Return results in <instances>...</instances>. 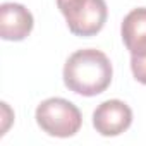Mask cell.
<instances>
[{"label":"cell","mask_w":146,"mask_h":146,"mask_svg":"<svg viewBox=\"0 0 146 146\" xmlns=\"http://www.w3.org/2000/svg\"><path fill=\"white\" fill-rule=\"evenodd\" d=\"M107 16H108V9L105 0H88V4L79 12L65 19V23L72 35L90 38L103 29L107 23Z\"/></svg>","instance_id":"5b68a950"},{"label":"cell","mask_w":146,"mask_h":146,"mask_svg":"<svg viewBox=\"0 0 146 146\" xmlns=\"http://www.w3.org/2000/svg\"><path fill=\"white\" fill-rule=\"evenodd\" d=\"M131 69L136 81L141 84H146V55L143 57H132L131 55Z\"/></svg>","instance_id":"ba28073f"},{"label":"cell","mask_w":146,"mask_h":146,"mask_svg":"<svg viewBox=\"0 0 146 146\" xmlns=\"http://www.w3.org/2000/svg\"><path fill=\"white\" fill-rule=\"evenodd\" d=\"M112 64L108 57L96 48L74 52L64 65V84L78 95L96 96L112 83Z\"/></svg>","instance_id":"6da1fadb"},{"label":"cell","mask_w":146,"mask_h":146,"mask_svg":"<svg viewBox=\"0 0 146 146\" xmlns=\"http://www.w3.org/2000/svg\"><path fill=\"white\" fill-rule=\"evenodd\" d=\"M132 124V110L120 100H107L93 112V127L105 137L125 132Z\"/></svg>","instance_id":"3957f363"},{"label":"cell","mask_w":146,"mask_h":146,"mask_svg":"<svg viewBox=\"0 0 146 146\" xmlns=\"http://www.w3.org/2000/svg\"><path fill=\"white\" fill-rule=\"evenodd\" d=\"M36 122L43 132L55 137H70L79 132L83 115L79 108L65 98H46L36 108Z\"/></svg>","instance_id":"7a4b0ae2"},{"label":"cell","mask_w":146,"mask_h":146,"mask_svg":"<svg viewBox=\"0 0 146 146\" xmlns=\"http://www.w3.org/2000/svg\"><path fill=\"white\" fill-rule=\"evenodd\" d=\"M120 35L132 57L146 55V7H137L124 17Z\"/></svg>","instance_id":"8992f818"},{"label":"cell","mask_w":146,"mask_h":146,"mask_svg":"<svg viewBox=\"0 0 146 146\" xmlns=\"http://www.w3.org/2000/svg\"><path fill=\"white\" fill-rule=\"evenodd\" d=\"M86 4H88V0H57V7L65 19L79 12Z\"/></svg>","instance_id":"52a82bcc"},{"label":"cell","mask_w":146,"mask_h":146,"mask_svg":"<svg viewBox=\"0 0 146 146\" xmlns=\"http://www.w3.org/2000/svg\"><path fill=\"white\" fill-rule=\"evenodd\" d=\"M35 26L33 14L21 4L7 2L0 7V36L5 41H23Z\"/></svg>","instance_id":"277c9868"}]
</instances>
